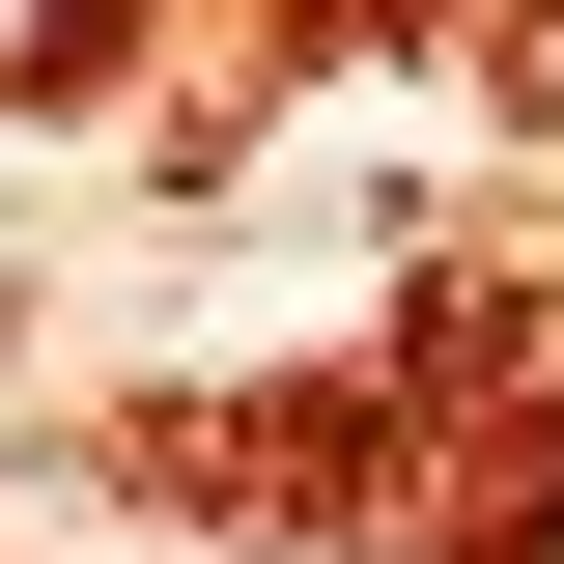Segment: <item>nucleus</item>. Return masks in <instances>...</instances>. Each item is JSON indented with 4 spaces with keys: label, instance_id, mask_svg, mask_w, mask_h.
<instances>
[{
    "label": "nucleus",
    "instance_id": "f257e3e1",
    "mask_svg": "<svg viewBox=\"0 0 564 564\" xmlns=\"http://www.w3.org/2000/svg\"><path fill=\"white\" fill-rule=\"evenodd\" d=\"M113 57V0H0V113H29V85H85Z\"/></svg>",
    "mask_w": 564,
    "mask_h": 564
},
{
    "label": "nucleus",
    "instance_id": "f03ea898",
    "mask_svg": "<svg viewBox=\"0 0 564 564\" xmlns=\"http://www.w3.org/2000/svg\"><path fill=\"white\" fill-rule=\"evenodd\" d=\"M508 564H564V508H536V536H508Z\"/></svg>",
    "mask_w": 564,
    "mask_h": 564
}]
</instances>
